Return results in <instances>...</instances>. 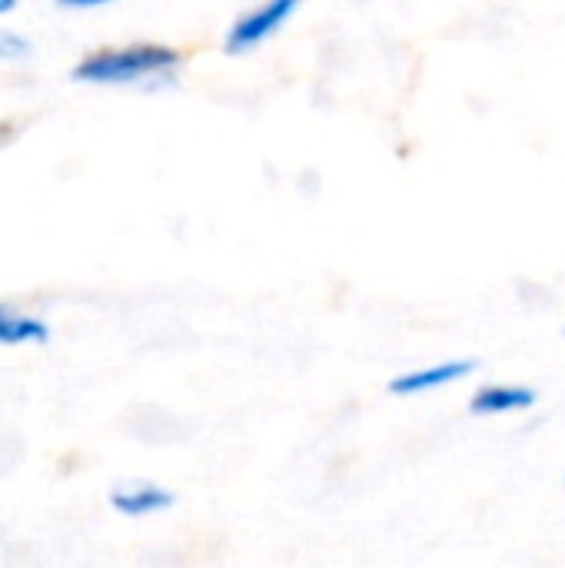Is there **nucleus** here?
Here are the masks:
<instances>
[{
	"label": "nucleus",
	"mask_w": 565,
	"mask_h": 568,
	"mask_svg": "<svg viewBox=\"0 0 565 568\" xmlns=\"http://www.w3.org/2000/svg\"><path fill=\"white\" fill-rule=\"evenodd\" d=\"M183 53L167 43H130L87 53L73 67V80L83 83H140L147 77H170L180 67Z\"/></svg>",
	"instance_id": "obj_1"
},
{
	"label": "nucleus",
	"mask_w": 565,
	"mask_h": 568,
	"mask_svg": "<svg viewBox=\"0 0 565 568\" xmlns=\"http://www.w3.org/2000/svg\"><path fill=\"white\" fill-rule=\"evenodd\" d=\"M296 10H300L296 0H266L260 7H250L246 13H240L226 27L223 50L233 53V57H240V53H250V50L263 47L270 37H276L296 17Z\"/></svg>",
	"instance_id": "obj_2"
},
{
	"label": "nucleus",
	"mask_w": 565,
	"mask_h": 568,
	"mask_svg": "<svg viewBox=\"0 0 565 568\" xmlns=\"http://www.w3.org/2000/svg\"><path fill=\"white\" fill-rule=\"evenodd\" d=\"M473 369H476L473 359H443V363L416 366V369L393 376L390 393L393 396H426V393H436V389H446V386L466 379Z\"/></svg>",
	"instance_id": "obj_3"
},
{
	"label": "nucleus",
	"mask_w": 565,
	"mask_h": 568,
	"mask_svg": "<svg viewBox=\"0 0 565 568\" xmlns=\"http://www.w3.org/2000/svg\"><path fill=\"white\" fill-rule=\"evenodd\" d=\"M536 406V389L519 383H493L473 393L470 409L473 416H516Z\"/></svg>",
	"instance_id": "obj_4"
},
{
	"label": "nucleus",
	"mask_w": 565,
	"mask_h": 568,
	"mask_svg": "<svg viewBox=\"0 0 565 568\" xmlns=\"http://www.w3.org/2000/svg\"><path fill=\"white\" fill-rule=\"evenodd\" d=\"M110 506L123 516H153V513H163L173 506V493L163 489V486H153V483H130V486H117L110 493Z\"/></svg>",
	"instance_id": "obj_5"
},
{
	"label": "nucleus",
	"mask_w": 565,
	"mask_h": 568,
	"mask_svg": "<svg viewBox=\"0 0 565 568\" xmlns=\"http://www.w3.org/2000/svg\"><path fill=\"white\" fill-rule=\"evenodd\" d=\"M47 339H50V326L43 320L0 303V346H23V343H47Z\"/></svg>",
	"instance_id": "obj_6"
},
{
	"label": "nucleus",
	"mask_w": 565,
	"mask_h": 568,
	"mask_svg": "<svg viewBox=\"0 0 565 568\" xmlns=\"http://www.w3.org/2000/svg\"><path fill=\"white\" fill-rule=\"evenodd\" d=\"M30 53H33L30 37H23V33H17V30L0 27V60H27Z\"/></svg>",
	"instance_id": "obj_7"
},
{
	"label": "nucleus",
	"mask_w": 565,
	"mask_h": 568,
	"mask_svg": "<svg viewBox=\"0 0 565 568\" xmlns=\"http://www.w3.org/2000/svg\"><path fill=\"white\" fill-rule=\"evenodd\" d=\"M13 7H17V3H13V0H0V17H3V13H10V10H13Z\"/></svg>",
	"instance_id": "obj_8"
}]
</instances>
